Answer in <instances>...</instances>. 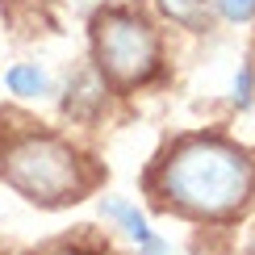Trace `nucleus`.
Returning a JSON list of instances; mask_svg holds the SVG:
<instances>
[{"label":"nucleus","instance_id":"nucleus-1","mask_svg":"<svg viewBox=\"0 0 255 255\" xmlns=\"http://www.w3.org/2000/svg\"><path fill=\"white\" fill-rule=\"evenodd\" d=\"M255 188V167L247 155L218 138H193L167 159L163 193L197 218H226L247 205Z\"/></svg>","mask_w":255,"mask_h":255},{"label":"nucleus","instance_id":"nucleus-2","mask_svg":"<svg viewBox=\"0 0 255 255\" xmlns=\"http://www.w3.org/2000/svg\"><path fill=\"white\" fill-rule=\"evenodd\" d=\"M4 176L13 188H21L29 201H42V205H63V201H76L80 193V163L71 146L55 142V138L17 142L4 155Z\"/></svg>","mask_w":255,"mask_h":255},{"label":"nucleus","instance_id":"nucleus-3","mask_svg":"<svg viewBox=\"0 0 255 255\" xmlns=\"http://www.w3.org/2000/svg\"><path fill=\"white\" fill-rule=\"evenodd\" d=\"M97 59L118 84H138L159 63V38L130 13H105L97 21Z\"/></svg>","mask_w":255,"mask_h":255},{"label":"nucleus","instance_id":"nucleus-4","mask_svg":"<svg viewBox=\"0 0 255 255\" xmlns=\"http://www.w3.org/2000/svg\"><path fill=\"white\" fill-rule=\"evenodd\" d=\"M101 209H105V218L122 222V226H126V235H130V239H138V243H142V239H151V230H146V218L138 214V209L130 205V201H105Z\"/></svg>","mask_w":255,"mask_h":255},{"label":"nucleus","instance_id":"nucleus-5","mask_svg":"<svg viewBox=\"0 0 255 255\" xmlns=\"http://www.w3.org/2000/svg\"><path fill=\"white\" fill-rule=\"evenodd\" d=\"M4 84L17 92V97H42V92H46V76H42L34 63H21V67H13V71L4 76Z\"/></svg>","mask_w":255,"mask_h":255},{"label":"nucleus","instance_id":"nucleus-6","mask_svg":"<svg viewBox=\"0 0 255 255\" xmlns=\"http://www.w3.org/2000/svg\"><path fill=\"white\" fill-rule=\"evenodd\" d=\"M159 8L172 21H184V25H197L201 17V0H159Z\"/></svg>","mask_w":255,"mask_h":255},{"label":"nucleus","instance_id":"nucleus-7","mask_svg":"<svg viewBox=\"0 0 255 255\" xmlns=\"http://www.w3.org/2000/svg\"><path fill=\"white\" fill-rule=\"evenodd\" d=\"M218 8H222V17H226V21L255 17V0H218Z\"/></svg>","mask_w":255,"mask_h":255},{"label":"nucleus","instance_id":"nucleus-8","mask_svg":"<svg viewBox=\"0 0 255 255\" xmlns=\"http://www.w3.org/2000/svg\"><path fill=\"white\" fill-rule=\"evenodd\" d=\"M247 92H251V71L243 67V71H239V80H235V101H247Z\"/></svg>","mask_w":255,"mask_h":255},{"label":"nucleus","instance_id":"nucleus-9","mask_svg":"<svg viewBox=\"0 0 255 255\" xmlns=\"http://www.w3.org/2000/svg\"><path fill=\"white\" fill-rule=\"evenodd\" d=\"M142 255H172V247L159 239H142Z\"/></svg>","mask_w":255,"mask_h":255},{"label":"nucleus","instance_id":"nucleus-10","mask_svg":"<svg viewBox=\"0 0 255 255\" xmlns=\"http://www.w3.org/2000/svg\"><path fill=\"white\" fill-rule=\"evenodd\" d=\"M38 255H80V251H71V247H46V251H38Z\"/></svg>","mask_w":255,"mask_h":255}]
</instances>
